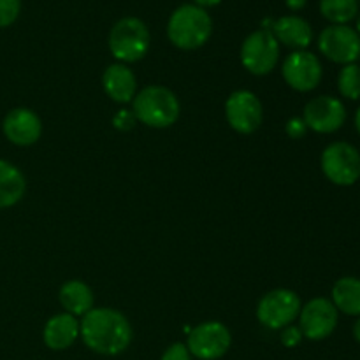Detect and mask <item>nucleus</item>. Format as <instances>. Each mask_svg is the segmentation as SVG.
Listing matches in <instances>:
<instances>
[{
  "instance_id": "f257e3e1",
  "label": "nucleus",
  "mask_w": 360,
  "mask_h": 360,
  "mask_svg": "<svg viewBox=\"0 0 360 360\" xmlns=\"http://www.w3.org/2000/svg\"><path fill=\"white\" fill-rule=\"evenodd\" d=\"M79 336L98 355L123 354L132 343V327L123 313L112 308H94L79 322Z\"/></svg>"
},
{
  "instance_id": "f03ea898",
  "label": "nucleus",
  "mask_w": 360,
  "mask_h": 360,
  "mask_svg": "<svg viewBox=\"0 0 360 360\" xmlns=\"http://www.w3.org/2000/svg\"><path fill=\"white\" fill-rule=\"evenodd\" d=\"M213 34V20L206 9L195 4H183L167 21V37L172 46L192 51L210 41Z\"/></svg>"
},
{
  "instance_id": "7ed1b4c3",
  "label": "nucleus",
  "mask_w": 360,
  "mask_h": 360,
  "mask_svg": "<svg viewBox=\"0 0 360 360\" xmlns=\"http://www.w3.org/2000/svg\"><path fill=\"white\" fill-rule=\"evenodd\" d=\"M132 105L137 122L151 129H167L174 125L181 112V105L174 91L160 84H151L137 91Z\"/></svg>"
},
{
  "instance_id": "20e7f679",
  "label": "nucleus",
  "mask_w": 360,
  "mask_h": 360,
  "mask_svg": "<svg viewBox=\"0 0 360 360\" xmlns=\"http://www.w3.org/2000/svg\"><path fill=\"white\" fill-rule=\"evenodd\" d=\"M109 51L120 63H134L144 58L151 37L146 23L136 16H125L112 25L108 37Z\"/></svg>"
},
{
  "instance_id": "39448f33",
  "label": "nucleus",
  "mask_w": 360,
  "mask_h": 360,
  "mask_svg": "<svg viewBox=\"0 0 360 360\" xmlns=\"http://www.w3.org/2000/svg\"><path fill=\"white\" fill-rule=\"evenodd\" d=\"M301 299L295 292L288 288H276L271 290L260 299L257 306V319L264 327L271 330L285 329L292 326L301 313Z\"/></svg>"
},
{
  "instance_id": "423d86ee",
  "label": "nucleus",
  "mask_w": 360,
  "mask_h": 360,
  "mask_svg": "<svg viewBox=\"0 0 360 360\" xmlns=\"http://www.w3.org/2000/svg\"><path fill=\"white\" fill-rule=\"evenodd\" d=\"M278 58H280V42L267 28L252 32L243 41L241 63L248 72L255 76H266L273 72Z\"/></svg>"
},
{
  "instance_id": "0eeeda50",
  "label": "nucleus",
  "mask_w": 360,
  "mask_h": 360,
  "mask_svg": "<svg viewBox=\"0 0 360 360\" xmlns=\"http://www.w3.org/2000/svg\"><path fill=\"white\" fill-rule=\"evenodd\" d=\"M322 171L329 181L340 186H350L360 178V153L352 144L338 141L329 144L322 153Z\"/></svg>"
},
{
  "instance_id": "6e6552de",
  "label": "nucleus",
  "mask_w": 360,
  "mask_h": 360,
  "mask_svg": "<svg viewBox=\"0 0 360 360\" xmlns=\"http://www.w3.org/2000/svg\"><path fill=\"white\" fill-rule=\"evenodd\" d=\"M232 345L231 330L221 322H204L193 327L188 334L186 348L199 360H218Z\"/></svg>"
},
{
  "instance_id": "1a4fd4ad",
  "label": "nucleus",
  "mask_w": 360,
  "mask_h": 360,
  "mask_svg": "<svg viewBox=\"0 0 360 360\" xmlns=\"http://www.w3.org/2000/svg\"><path fill=\"white\" fill-rule=\"evenodd\" d=\"M319 49L334 63H355L360 58V35L348 25H330L320 34Z\"/></svg>"
},
{
  "instance_id": "9d476101",
  "label": "nucleus",
  "mask_w": 360,
  "mask_h": 360,
  "mask_svg": "<svg viewBox=\"0 0 360 360\" xmlns=\"http://www.w3.org/2000/svg\"><path fill=\"white\" fill-rule=\"evenodd\" d=\"M225 118L236 132L253 134L262 125V102L248 90L234 91L225 102Z\"/></svg>"
},
{
  "instance_id": "9b49d317",
  "label": "nucleus",
  "mask_w": 360,
  "mask_h": 360,
  "mask_svg": "<svg viewBox=\"0 0 360 360\" xmlns=\"http://www.w3.org/2000/svg\"><path fill=\"white\" fill-rule=\"evenodd\" d=\"M338 326V309L326 297L311 299L299 313V329L311 341H322L334 333Z\"/></svg>"
},
{
  "instance_id": "f8f14e48",
  "label": "nucleus",
  "mask_w": 360,
  "mask_h": 360,
  "mask_svg": "<svg viewBox=\"0 0 360 360\" xmlns=\"http://www.w3.org/2000/svg\"><path fill=\"white\" fill-rule=\"evenodd\" d=\"M285 83L297 91H311L322 81V63L319 56L301 49L292 51L281 65Z\"/></svg>"
},
{
  "instance_id": "ddd939ff",
  "label": "nucleus",
  "mask_w": 360,
  "mask_h": 360,
  "mask_svg": "<svg viewBox=\"0 0 360 360\" xmlns=\"http://www.w3.org/2000/svg\"><path fill=\"white\" fill-rule=\"evenodd\" d=\"M304 123L308 129L319 134H333L343 127L347 109L343 102L330 95L311 98L304 108Z\"/></svg>"
},
{
  "instance_id": "4468645a",
  "label": "nucleus",
  "mask_w": 360,
  "mask_h": 360,
  "mask_svg": "<svg viewBox=\"0 0 360 360\" xmlns=\"http://www.w3.org/2000/svg\"><path fill=\"white\" fill-rule=\"evenodd\" d=\"M2 132L6 139L16 146H32L41 139L42 122L32 109H11L2 122Z\"/></svg>"
},
{
  "instance_id": "2eb2a0df",
  "label": "nucleus",
  "mask_w": 360,
  "mask_h": 360,
  "mask_svg": "<svg viewBox=\"0 0 360 360\" xmlns=\"http://www.w3.org/2000/svg\"><path fill=\"white\" fill-rule=\"evenodd\" d=\"M102 86L109 98L118 104H127V102H132L137 94L136 74L125 63H112L104 70Z\"/></svg>"
},
{
  "instance_id": "dca6fc26",
  "label": "nucleus",
  "mask_w": 360,
  "mask_h": 360,
  "mask_svg": "<svg viewBox=\"0 0 360 360\" xmlns=\"http://www.w3.org/2000/svg\"><path fill=\"white\" fill-rule=\"evenodd\" d=\"M79 338V320L69 313H60L46 322L42 340L49 350L62 352L76 343Z\"/></svg>"
},
{
  "instance_id": "f3484780",
  "label": "nucleus",
  "mask_w": 360,
  "mask_h": 360,
  "mask_svg": "<svg viewBox=\"0 0 360 360\" xmlns=\"http://www.w3.org/2000/svg\"><path fill=\"white\" fill-rule=\"evenodd\" d=\"M273 35L276 37L278 42L285 44L287 48L301 51L306 49L313 41V28L304 18L295 16V14H288V16H281L273 23Z\"/></svg>"
},
{
  "instance_id": "a211bd4d",
  "label": "nucleus",
  "mask_w": 360,
  "mask_h": 360,
  "mask_svg": "<svg viewBox=\"0 0 360 360\" xmlns=\"http://www.w3.org/2000/svg\"><path fill=\"white\" fill-rule=\"evenodd\" d=\"M27 181L20 169L0 158V210L13 207L23 199Z\"/></svg>"
},
{
  "instance_id": "6ab92c4d",
  "label": "nucleus",
  "mask_w": 360,
  "mask_h": 360,
  "mask_svg": "<svg viewBox=\"0 0 360 360\" xmlns=\"http://www.w3.org/2000/svg\"><path fill=\"white\" fill-rule=\"evenodd\" d=\"M60 304L72 316H84L94 309V292L84 281L70 280L60 288Z\"/></svg>"
},
{
  "instance_id": "aec40b11",
  "label": "nucleus",
  "mask_w": 360,
  "mask_h": 360,
  "mask_svg": "<svg viewBox=\"0 0 360 360\" xmlns=\"http://www.w3.org/2000/svg\"><path fill=\"white\" fill-rule=\"evenodd\" d=\"M333 304L338 311L360 316V280L354 276L341 278L333 287Z\"/></svg>"
},
{
  "instance_id": "412c9836",
  "label": "nucleus",
  "mask_w": 360,
  "mask_h": 360,
  "mask_svg": "<svg viewBox=\"0 0 360 360\" xmlns=\"http://www.w3.org/2000/svg\"><path fill=\"white\" fill-rule=\"evenodd\" d=\"M320 13L333 25H348L359 14V0H320Z\"/></svg>"
},
{
  "instance_id": "4be33fe9",
  "label": "nucleus",
  "mask_w": 360,
  "mask_h": 360,
  "mask_svg": "<svg viewBox=\"0 0 360 360\" xmlns=\"http://www.w3.org/2000/svg\"><path fill=\"white\" fill-rule=\"evenodd\" d=\"M338 88L341 95L350 101L360 98V67L357 63H348L341 69L340 77H338Z\"/></svg>"
},
{
  "instance_id": "5701e85b",
  "label": "nucleus",
  "mask_w": 360,
  "mask_h": 360,
  "mask_svg": "<svg viewBox=\"0 0 360 360\" xmlns=\"http://www.w3.org/2000/svg\"><path fill=\"white\" fill-rule=\"evenodd\" d=\"M21 13V0H0V28H7L18 20Z\"/></svg>"
},
{
  "instance_id": "b1692460",
  "label": "nucleus",
  "mask_w": 360,
  "mask_h": 360,
  "mask_svg": "<svg viewBox=\"0 0 360 360\" xmlns=\"http://www.w3.org/2000/svg\"><path fill=\"white\" fill-rule=\"evenodd\" d=\"M302 338H304V336H302V333H301V329H299V327L288 326V327H285V329H283L280 340H281V343H283V347L295 348L299 343H301Z\"/></svg>"
},
{
  "instance_id": "393cba45",
  "label": "nucleus",
  "mask_w": 360,
  "mask_h": 360,
  "mask_svg": "<svg viewBox=\"0 0 360 360\" xmlns=\"http://www.w3.org/2000/svg\"><path fill=\"white\" fill-rule=\"evenodd\" d=\"M162 360H192V354L188 352L186 345L174 343L164 352Z\"/></svg>"
},
{
  "instance_id": "a878e982",
  "label": "nucleus",
  "mask_w": 360,
  "mask_h": 360,
  "mask_svg": "<svg viewBox=\"0 0 360 360\" xmlns=\"http://www.w3.org/2000/svg\"><path fill=\"white\" fill-rule=\"evenodd\" d=\"M285 130H287L288 137H292V139H301V137H304L306 132H308V127H306L304 120L302 118H292L287 122Z\"/></svg>"
},
{
  "instance_id": "bb28decb",
  "label": "nucleus",
  "mask_w": 360,
  "mask_h": 360,
  "mask_svg": "<svg viewBox=\"0 0 360 360\" xmlns=\"http://www.w3.org/2000/svg\"><path fill=\"white\" fill-rule=\"evenodd\" d=\"M136 123V116L132 111H118L112 118V125L118 130H130Z\"/></svg>"
},
{
  "instance_id": "cd10ccee",
  "label": "nucleus",
  "mask_w": 360,
  "mask_h": 360,
  "mask_svg": "<svg viewBox=\"0 0 360 360\" xmlns=\"http://www.w3.org/2000/svg\"><path fill=\"white\" fill-rule=\"evenodd\" d=\"M306 2H308V0H285V4H287V7H288V9H290V11H301V9H304Z\"/></svg>"
},
{
  "instance_id": "c85d7f7f",
  "label": "nucleus",
  "mask_w": 360,
  "mask_h": 360,
  "mask_svg": "<svg viewBox=\"0 0 360 360\" xmlns=\"http://www.w3.org/2000/svg\"><path fill=\"white\" fill-rule=\"evenodd\" d=\"M220 2H221V0H193V4H195V6H199V7H202V9L217 7Z\"/></svg>"
},
{
  "instance_id": "c756f323",
  "label": "nucleus",
  "mask_w": 360,
  "mask_h": 360,
  "mask_svg": "<svg viewBox=\"0 0 360 360\" xmlns=\"http://www.w3.org/2000/svg\"><path fill=\"white\" fill-rule=\"evenodd\" d=\"M354 338L360 343V316H359V320L355 322V326H354Z\"/></svg>"
},
{
  "instance_id": "7c9ffc66",
  "label": "nucleus",
  "mask_w": 360,
  "mask_h": 360,
  "mask_svg": "<svg viewBox=\"0 0 360 360\" xmlns=\"http://www.w3.org/2000/svg\"><path fill=\"white\" fill-rule=\"evenodd\" d=\"M355 127H357V130L360 134V108L357 109V112H355Z\"/></svg>"
},
{
  "instance_id": "2f4dec72",
  "label": "nucleus",
  "mask_w": 360,
  "mask_h": 360,
  "mask_svg": "<svg viewBox=\"0 0 360 360\" xmlns=\"http://www.w3.org/2000/svg\"><path fill=\"white\" fill-rule=\"evenodd\" d=\"M355 20H357V27H355V30H357V34L360 35V13L357 14V18H355Z\"/></svg>"
},
{
  "instance_id": "473e14b6",
  "label": "nucleus",
  "mask_w": 360,
  "mask_h": 360,
  "mask_svg": "<svg viewBox=\"0 0 360 360\" xmlns=\"http://www.w3.org/2000/svg\"><path fill=\"white\" fill-rule=\"evenodd\" d=\"M359 2H360V0H359Z\"/></svg>"
}]
</instances>
